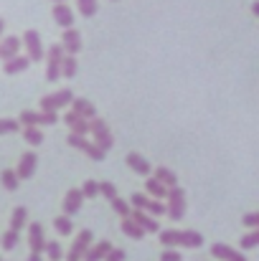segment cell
Wrapping results in <instances>:
<instances>
[{
	"label": "cell",
	"instance_id": "1",
	"mask_svg": "<svg viewBox=\"0 0 259 261\" xmlns=\"http://www.w3.org/2000/svg\"><path fill=\"white\" fill-rule=\"evenodd\" d=\"M89 132L94 135V142H97L104 152H109V150L114 147V137H112V132H109V127H107L104 119H99V117L89 119Z\"/></svg>",
	"mask_w": 259,
	"mask_h": 261
},
{
	"label": "cell",
	"instance_id": "2",
	"mask_svg": "<svg viewBox=\"0 0 259 261\" xmlns=\"http://www.w3.org/2000/svg\"><path fill=\"white\" fill-rule=\"evenodd\" d=\"M168 218L171 221H180L183 216H185V193H183V188H178V185H173L168 188Z\"/></svg>",
	"mask_w": 259,
	"mask_h": 261
},
{
	"label": "cell",
	"instance_id": "3",
	"mask_svg": "<svg viewBox=\"0 0 259 261\" xmlns=\"http://www.w3.org/2000/svg\"><path fill=\"white\" fill-rule=\"evenodd\" d=\"M64 56H66V51H64L61 43H54V46L49 48V54H46V59H49L46 79H49V82H59V79H61V61H64Z\"/></svg>",
	"mask_w": 259,
	"mask_h": 261
},
{
	"label": "cell",
	"instance_id": "4",
	"mask_svg": "<svg viewBox=\"0 0 259 261\" xmlns=\"http://www.w3.org/2000/svg\"><path fill=\"white\" fill-rule=\"evenodd\" d=\"M69 145H72V147H77V150H82L86 158H89V160H94V163H102V160H104V155H107V152H104V150H102L97 142H89L86 137H82V135H74V132L69 135Z\"/></svg>",
	"mask_w": 259,
	"mask_h": 261
},
{
	"label": "cell",
	"instance_id": "5",
	"mask_svg": "<svg viewBox=\"0 0 259 261\" xmlns=\"http://www.w3.org/2000/svg\"><path fill=\"white\" fill-rule=\"evenodd\" d=\"M72 101H74L72 89H61V91H56V94L41 96V112H59L61 107H69Z\"/></svg>",
	"mask_w": 259,
	"mask_h": 261
},
{
	"label": "cell",
	"instance_id": "6",
	"mask_svg": "<svg viewBox=\"0 0 259 261\" xmlns=\"http://www.w3.org/2000/svg\"><path fill=\"white\" fill-rule=\"evenodd\" d=\"M23 46H26V51H28L31 64H36V61H41V59L46 56V51H43V46H41V33L33 31V28L23 33Z\"/></svg>",
	"mask_w": 259,
	"mask_h": 261
},
{
	"label": "cell",
	"instance_id": "7",
	"mask_svg": "<svg viewBox=\"0 0 259 261\" xmlns=\"http://www.w3.org/2000/svg\"><path fill=\"white\" fill-rule=\"evenodd\" d=\"M91 231L89 228H84L77 239H74V244H72V249L66 251V261H82L84 259V254H86V249L91 246Z\"/></svg>",
	"mask_w": 259,
	"mask_h": 261
},
{
	"label": "cell",
	"instance_id": "8",
	"mask_svg": "<svg viewBox=\"0 0 259 261\" xmlns=\"http://www.w3.org/2000/svg\"><path fill=\"white\" fill-rule=\"evenodd\" d=\"M36 165H38V155L33 150H28V152L20 155V163H18L15 173H18L20 180H28V177H33V173H36Z\"/></svg>",
	"mask_w": 259,
	"mask_h": 261
},
{
	"label": "cell",
	"instance_id": "9",
	"mask_svg": "<svg viewBox=\"0 0 259 261\" xmlns=\"http://www.w3.org/2000/svg\"><path fill=\"white\" fill-rule=\"evenodd\" d=\"M46 236H43V226L41 223H31L28 226V246H31V251L33 254H41V251H46Z\"/></svg>",
	"mask_w": 259,
	"mask_h": 261
},
{
	"label": "cell",
	"instance_id": "10",
	"mask_svg": "<svg viewBox=\"0 0 259 261\" xmlns=\"http://www.w3.org/2000/svg\"><path fill=\"white\" fill-rule=\"evenodd\" d=\"M84 193H82V188H72L66 195H64V213L66 216H74V213H79L82 211V203H84Z\"/></svg>",
	"mask_w": 259,
	"mask_h": 261
},
{
	"label": "cell",
	"instance_id": "11",
	"mask_svg": "<svg viewBox=\"0 0 259 261\" xmlns=\"http://www.w3.org/2000/svg\"><path fill=\"white\" fill-rule=\"evenodd\" d=\"M61 46H64V51H66V54L77 56V54L82 51V33H79L77 28H64V36H61Z\"/></svg>",
	"mask_w": 259,
	"mask_h": 261
},
{
	"label": "cell",
	"instance_id": "12",
	"mask_svg": "<svg viewBox=\"0 0 259 261\" xmlns=\"http://www.w3.org/2000/svg\"><path fill=\"white\" fill-rule=\"evenodd\" d=\"M64 124H66L74 135H82V137L89 135V119H84L82 114H77V112H72V109L64 114Z\"/></svg>",
	"mask_w": 259,
	"mask_h": 261
},
{
	"label": "cell",
	"instance_id": "13",
	"mask_svg": "<svg viewBox=\"0 0 259 261\" xmlns=\"http://www.w3.org/2000/svg\"><path fill=\"white\" fill-rule=\"evenodd\" d=\"M211 256L219 261H247V256L242 251H237V249H231L226 244H214L211 246Z\"/></svg>",
	"mask_w": 259,
	"mask_h": 261
},
{
	"label": "cell",
	"instance_id": "14",
	"mask_svg": "<svg viewBox=\"0 0 259 261\" xmlns=\"http://www.w3.org/2000/svg\"><path fill=\"white\" fill-rule=\"evenodd\" d=\"M130 218H135L140 226H143V231L145 233H160V223L155 221V216H150L148 211H132V216Z\"/></svg>",
	"mask_w": 259,
	"mask_h": 261
},
{
	"label": "cell",
	"instance_id": "15",
	"mask_svg": "<svg viewBox=\"0 0 259 261\" xmlns=\"http://www.w3.org/2000/svg\"><path fill=\"white\" fill-rule=\"evenodd\" d=\"M54 20H56V25H61V28H72V25H74V13H72V8H69L66 3H56V5H54Z\"/></svg>",
	"mask_w": 259,
	"mask_h": 261
},
{
	"label": "cell",
	"instance_id": "16",
	"mask_svg": "<svg viewBox=\"0 0 259 261\" xmlns=\"http://www.w3.org/2000/svg\"><path fill=\"white\" fill-rule=\"evenodd\" d=\"M145 190H148L150 198H158V200H166V198H168V185H163V182H160L158 177H153V175H148Z\"/></svg>",
	"mask_w": 259,
	"mask_h": 261
},
{
	"label": "cell",
	"instance_id": "17",
	"mask_svg": "<svg viewBox=\"0 0 259 261\" xmlns=\"http://www.w3.org/2000/svg\"><path fill=\"white\" fill-rule=\"evenodd\" d=\"M125 163H127V165H130V168H132V170H135L137 175H150V173H153L150 163H148V160H145L140 152H130V155L125 158Z\"/></svg>",
	"mask_w": 259,
	"mask_h": 261
},
{
	"label": "cell",
	"instance_id": "18",
	"mask_svg": "<svg viewBox=\"0 0 259 261\" xmlns=\"http://www.w3.org/2000/svg\"><path fill=\"white\" fill-rule=\"evenodd\" d=\"M18 51H20V38L8 36V38H3V41H0V59H3V61H8V59L18 56Z\"/></svg>",
	"mask_w": 259,
	"mask_h": 261
},
{
	"label": "cell",
	"instance_id": "19",
	"mask_svg": "<svg viewBox=\"0 0 259 261\" xmlns=\"http://www.w3.org/2000/svg\"><path fill=\"white\" fill-rule=\"evenodd\" d=\"M72 112L82 114L84 119H94V117H97V107H94L89 99H82V96H74V101H72Z\"/></svg>",
	"mask_w": 259,
	"mask_h": 261
},
{
	"label": "cell",
	"instance_id": "20",
	"mask_svg": "<svg viewBox=\"0 0 259 261\" xmlns=\"http://www.w3.org/2000/svg\"><path fill=\"white\" fill-rule=\"evenodd\" d=\"M28 66H31V59H28V56H13V59H8V61L3 64V71L13 76V74H20V71H26Z\"/></svg>",
	"mask_w": 259,
	"mask_h": 261
},
{
	"label": "cell",
	"instance_id": "21",
	"mask_svg": "<svg viewBox=\"0 0 259 261\" xmlns=\"http://www.w3.org/2000/svg\"><path fill=\"white\" fill-rule=\"evenodd\" d=\"M109 251H112V244H109V241H102V244H97V246H89V249H86L84 261H102Z\"/></svg>",
	"mask_w": 259,
	"mask_h": 261
},
{
	"label": "cell",
	"instance_id": "22",
	"mask_svg": "<svg viewBox=\"0 0 259 261\" xmlns=\"http://www.w3.org/2000/svg\"><path fill=\"white\" fill-rule=\"evenodd\" d=\"M122 233H125V236H130V239H135V241H140V239L145 236L143 226H140L135 218H122Z\"/></svg>",
	"mask_w": 259,
	"mask_h": 261
},
{
	"label": "cell",
	"instance_id": "23",
	"mask_svg": "<svg viewBox=\"0 0 259 261\" xmlns=\"http://www.w3.org/2000/svg\"><path fill=\"white\" fill-rule=\"evenodd\" d=\"M180 246L198 249V246H203V236L198 231H180Z\"/></svg>",
	"mask_w": 259,
	"mask_h": 261
},
{
	"label": "cell",
	"instance_id": "24",
	"mask_svg": "<svg viewBox=\"0 0 259 261\" xmlns=\"http://www.w3.org/2000/svg\"><path fill=\"white\" fill-rule=\"evenodd\" d=\"M77 71H79V66H77V56L66 54L64 61H61V76H64V79H74Z\"/></svg>",
	"mask_w": 259,
	"mask_h": 261
},
{
	"label": "cell",
	"instance_id": "25",
	"mask_svg": "<svg viewBox=\"0 0 259 261\" xmlns=\"http://www.w3.org/2000/svg\"><path fill=\"white\" fill-rule=\"evenodd\" d=\"M26 223H28V211H26L23 205H18V208L13 211V216H10V228L20 233V228H23Z\"/></svg>",
	"mask_w": 259,
	"mask_h": 261
},
{
	"label": "cell",
	"instance_id": "26",
	"mask_svg": "<svg viewBox=\"0 0 259 261\" xmlns=\"http://www.w3.org/2000/svg\"><path fill=\"white\" fill-rule=\"evenodd\" d=\"M18 244H20V233H18V231L8 228L5 233H0V246H3L5 251H13Z\"/></svg>",
	"mask_w": 259,
	"mask_h": 261
},
{
	"label": "cell",
	"instance_id": "27",
	"mask_svg": "<svg viewBox=\"0 0 259 261\" xmlns=\"http://www.w3.org/2000/svg\"><path fill=\"white\" fill-rule=\"evenodd\" d=\"M23 140H26L28 145L38 147V145H43V132H41L38 127H23Z\"/></svg>",
	"mask_w": 259,
	"mask_h": 261
},
{
	"label": "cell",
	"instance_id": "28",
	"mask_svg": "<svg viewBox=\"0 0 259 261\" xmlns=\"http://www.w3.org/2000/svg\"><path fill=\"white\" fill-rule=\"evenodd\" d=\"M0 182H3V188H5V190H18L20 177H18L15 170H3V173H0Z\"/></svg>",
	"mask_w": 259,
	"mask_h": 261
},
{
	"label": "cell",
	"instance_id": "29",
	"mask_svg": "<svg viewBox=\"0 0 259 261\" xmlns=\"http://www.w3.org/2000/svg\"><path fill=\"white\" fill-rule=\"evenodd\" d=\"M54 228H56V233H61V236H69V233L74 231V223H72V218L64 213V216L54 218Z\"/></svg>",
	"mask_w": 259,
	"mask_h": 261
},
{
	"label": "cell",
	"instance_id": "30",
	"mask_svg": "<svg viewBox=\"0 0 259 261\" xmlns=\"http://www.w3.org/2000/svg\"><path fill=\"white\" fill-rule=\"evenodd\" d=\"M153 177H158L163 185H168V188H173V185H178V177H175V173L173 170H168V168H155V173H153Z\"/></svg>",
	"mask_w": 259,
	"mask_h": 261
},
{
	"label": "cell",
	"instance_id": "31",
	"mask_svg": "<svg viewBox=\"0 0 259 261\" xmlns=\"http://www.w3.org/2000/svg\"><path fill=\"white\" fill-rule=\"evenodd\" d=\"M109 203H112V208H114V213H120L122 218H130V216H132V205H130L127 200H122L120 195H117V198H112Z\"/></svg>",
	"mask_w": 259,
	"mask_h": 261
},
{
	"label": "cell",
	"instance_id": "32",
	"mask_svg": "<svg viewBox=\"0 0 259 261\" xmlns=\"http://www.w3.org/2000/svg\"><path fill=\"white\" fill-rule=\"evenodd\" d=\"M77 5H79V13L84 18H94L97 10H99V3L97 0H77Z\"/></svg>",
	"mask_w": 259,
	"mask_h": 261
},
{
	"label": "cell",
	"instance_id": "33",
	"mask_svg": "<svg viewBox=\"0 0 259 261\" xmlns=\"http://www.w3.org/2000/svg\"><path fill=\"white\" fill-rule=\"evenodd\" d=\"M160 246H180V231H160Z\"/></svg>",
	"mask_w": 259,
	"mask_h": 261
},
{
	"label": "cell",
	"instance_id": "34",
	"mask_svg": "<svg viewBox=\"0 0 259 261\" xmlns=\"http://www.w3.org/2000/svg\"><path fill=\"white\" fill-rule=\"evenodd\" d=\"M46 256L51 261H61L66 254H64V249H61L59 241H49V244H46Z\"/></svg>",
	"mask_w": 259,
	"mask_h": 261
},
{
	"label": "cell",
	"instance_id": "35",
	"mask_svg": "<svg viewBox=\"0 0 259 261\" xmlns=\"http://www.w3.org/2000/svg\"><path fill=\"white\" fill-rule=\"evenodd\" d=\"M20 124H26V127H36V124H41V112H31V109H26V112H20V119H18Z\"/></svg>",
	"mask_w": 259,
	"mask_h": 261
},
{
	"label": "cell",
	"instance_id": "36",
	"mask_svg": "<svg viewBox=\"0 0 259 261\" xmlns=\"http://www.w3.org/2000/svg\"><path fill=\"white\" fill-rule=\"evenodd\" d=\"M239 246H244V249H254V246H259V228H252L247 236H242Z\"/></svg>",
	"mask_w": 259,
	"mask_h": 261
},
{
	"label": "cell",
	"instance_id": "37",
	"mask_svg": "<svg viewBox=\"0 0 259 261\" xmlns=\"http://www.w3.org/2000/svg\"><path fill=\"white\" fill-rule=\"evenodd\" d=\"M130 203L135 205V211H145V208H148V203H150V195H145V193H132Z\"/></svg>",
	"mask_w": 259,
	"mask_h": 261
},
{
	"label": "cell",
	"instance_id": "38",
	"mask_svg": "<svg viewBox=\"0 0 259 261\" xmlns=\"http://www.w3.org/2000/svg\"><path fill=\"white\" fill-rule=\"evenodd\" d=\"M150 216H163L166 211H168V205H163V200H158V198H150V203H148V208H145Z\"/></svg>",
	"mask_w": 259,
	"mask_h": 261
},
{
	"label": "cell",
	"instance_id": "39",
	"mask_svg": "<svg viewBox=\"0 0 259 261\" xmlns=\"http://www.w3.org/2000/svg\"><path fill=\"white\" fill-rule=\"evenodd\" d=\"M99 193H102V198H107V200H112V198H117V185L114 182H99Z\"/></svg>",
	"mask_w": 259,
	"mask_h": 261
},
{
	"label": "cell",
	"instance_id": "40",
	"mask_svg": "<svg viewBox=\"0 0 259 261\" xmlns=\"http://www.w3.org/2000/svg\"><path fill=\"white\" fill-rule=\"evenodd\" d=\"M18 129H20L18 119H0V135H10V132H18Z\"/></svg>",
	"mask_w": 259,
	"mask_h": 261
},
{
	"label": "cell",
	"instance_id": "41",
	"mask_svg": "<svg viewBox=\"0 0 259 261\" xmlns=\"http://www.w3.org/2000/svg\"><path fill=\"white\" fill-rule=\"evenodd\" d=\"M82 193H84V198H97L99 195V182L97 180H84Z\"/></svg>",
	"mask_w": 259,
	"mask_h": 261
},
{
	"label": "cell",
	"instance_id": "42",
	"mask_svg": "<svg viewBox=\"0 0 259 261\" xmlns=\"http://www.w3.org/2000/svg\"><path fill=\"white\" fill-rule=\"evenodd\" d=\"M242 223H244L247 228H259V211L257 213H247V216L242 218Z\"/></svg>",
	"mask_w": 259,
	"mask_h": 261
},
{
	"label": "cell",
	"instance_id": "43",
	"mask_svg": "<svg viewBox=\"0 0 259 261\" xmlns=\"http://www.w3.org/2000/svg\"><path fill=\"white\" fill-rule=\"evenodd\" d=\"M125 256H127L125 249H114V246H112V251L104 256V261H125Z\"/></svg>",
	"mask_w": 259,
	"mask_h": 261
},
{
	"label": "cell",
	"instance_id": "44",
	"mask_svg": "<svg viewBox=\"0 0 259 261\" xmlns=\"http://www.w3.org/2000/svg\"><path fill=\"white\" fill-rule=\"evenodd\" d=\"M41 124H59V114L56 112H41Z\"/></svg>",
	"mask_w": 259,
	"mask_h": 261
},
{
	"label": "cell",
	"instance_id": "45",
	"mask_svg": "<svg viewBox=\"0 0 259 261\" xmlns=\"http://www.w3.org/2000/svg\"><path fill=\"white\" fill-rule=\"evenodd\" d=\"M160 261H183V256H180L178 251H173V249H166V251L160 254Z\"/></svg>",
	"mask_w": 259,
	"mask_h": 261
},
{
	"label": "cell",
	"instance_id": "46",
	"mask_svg": "<svg viewBox=\"0 0 259 261\" xmlns=\"http://www.w3.org/2000/svg\"><path fill=\"white\" fill-rule=\"evenodd\" d=\"M252 13L259 18V0H257V3H252Z\"/></svg>",
	"mask_w": 259,
	"mask_h": 261
},
{
	"label": "cell",
	"instance_id": "47",
	"mask_svg": "<svg viewBox=\"0 0 259 261\" xmlns=\"http://www.w3.org/2000/svg\"><path fill=\"white\" fill-rule=\"evenodd\" d=\"M28 261H41V254H33V251H31V256H28Z\"/></svg>",
	"mask_w": 259,
	"mask_h": 261
},
{
	"label": "cell",
	"instance_id": "48",
	"mask_svg": "<svg viewBox=\"0 0 259 261\" xmlns=\"http://www.w3.org/2000/svg\"><path fill=\"white\" fill-rule=\"evenodd\" d=\"M3 28H5V20L0 18V36H3Z\"/></svg>",
	"mask_w": 259,
	"mask_h": 261
},
{
	"label": "cell",
	"instance_id": "49",
	"mask_svg": "<svg viewBox=\"0 0 259 261\" xmlns=\"http://www.w3.org/2000/svg\"><path fill=\"white\" fill-rule=\"evenodd\" d=\"M54 3H64V0H54Z\"/></svg>",
	"mask_w": 259,
	"mask_h": 261
},
{
	"label": "cell",
	"instance_id": "50",
	"mask_svg": "<svg viewBox=\"0 0 259 261\" xmlns=\"http://www.w3.org/2000/svg\"><path fill=\"white\" fill-rule=\"evenodd\" d=\"M112 3H117V0H112Z\"/></svg>",
	"mask_w": 259,
	"mask_h": 261
},
{
	"label": "cell",
	"instance_id": "51",
	"mask_svg": "<svg viewBox=\"0 0 259 261\" xmlns=\"http://www.w3.org/2000/svg\"><path fill=\"white\" fill-rule=\"evenodd\" d=\"M0 261H3V259H0Z\"/></svg>",
	"mask_w": 259,
	"mask_h": 261
}]
</instances>
